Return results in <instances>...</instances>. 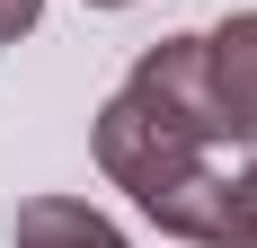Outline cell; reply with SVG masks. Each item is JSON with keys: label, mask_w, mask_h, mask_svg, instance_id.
<instances>
[{"label": "cell", "mask_w": 257, "mask_h": 248, "mask_svg": "<svg viewBox=\"0 0 257 248\" xmlns=\"http://www.w3.org/2000/svg\"><path fill=\"white\" fill-rule=\"evenodd\" d=\"M36 9H45V0H0V45H9V36H27V27H36Z\"/></svg>", "instance_id": "cell-3"}, {"label": "cell", "mask_w": 257, "mask_h": 248, "mask_svg": "<svg viewBox=\"0 0 257 248\" xmlns=\"http://www.w3.org/2000/svg\"><path fill=\"white\" fill-rule=\"evenodd\" d=\"M18 248H124L115 230L89 213V204H71V195H36V204H18Z\"/></svg>", "instance_id": "cell-2"}, {"label": "cell", "mask_w": 257, "mask_h": 248, "mask_svg": "<svg viewBox=\"0 0 257 248\" xmlns=\"http://www.w3.org/2000/svg\"><path fill=\"white\" fill-rule=\"evenodd\" d=\"M98 9H124V0H98Z\"/></svg>", "instance_id": "cell-4"}, {"label": "cell", "mask_w": 257, "mask_h": 248, "mask_svg": "<svg viewBox=\"0 0 257 248\" xmlns=\"http://www.w3.org/2000/svg\"><path fill=\"white\" fill-rule=\"evenodd\" d=\"M98 160L160 230L257 248V18L169 36L98 115Z\"/></svg>", "instance_id": "cell-1"}]
</instances>
